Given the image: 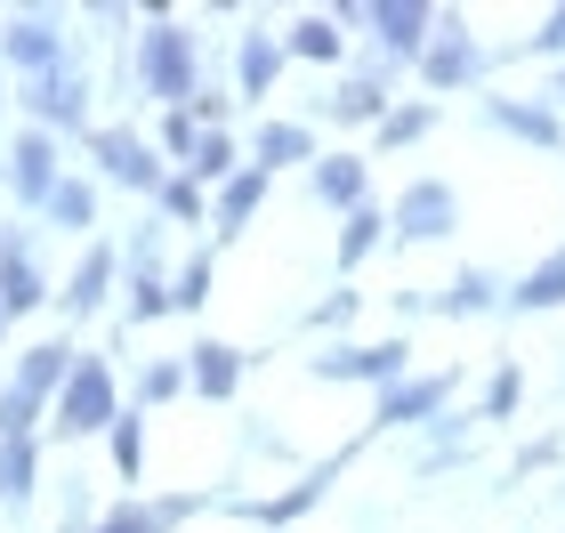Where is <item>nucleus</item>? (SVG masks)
<instances>
[{
  "label": "nucleus",
  "instance_id": "1",
  "mask_svg": "<svg viewBox=\"0 0 565 533\" xmlns=\"http://www.w3.org/2000/svg\"><path fill=\"white\" fill-rule=\"evenodd\" d=\"M130 73H138V97H146V106L186 114L194 97H202V41H194L170 9H146L138 49H130Z\"/></svg>",
  "mask_w": 565,
  "mask_h": 533
},
{
  "label": "nucleus",
  "instance_id": "2",
  "mask_svg": "<svg viewBox=\"0 0 565 533\" xmlns=\"http://www.w3.org/2000/svg\"><path fill=\"white\" fill-rule=\"evenodd\" d=\"M114 420H121V380H114L106 355H89V348H82L73 380L57 388V404H49V428H57L65 445H82V437H106Z\"/></svg>",
  "mask_w": 565,
  "mask_h": 533
},
{
  "label": "nucleus",
  "instance_id": "3",
  "mask_svg": "<svg viewBox=\"0 0 565 533\" xmlns=\"http://www.w3.org/2000/svg\"><path fill=\"white\" fill-rule=\"evenodd\" d=\"M316 380H364V388H396L413 380V340L388 332V340H331L323 355H307Z\"/></svg>",
  "mask_w": 565,
  "mask_h": 533
},
{
  "label": "nucleus",
  "instance_id": "4",
  "mask_svg": "<svg viewBox=\"0 0 565 533\" xmlns=\"http://www.w3.org/2000/svg\"><path fill=\"white\" fill-rule=\"evenodd\" d=\"M73 41H65V17L57 9H9L0 17V65L17 73V82H33V73L65 65Z\"/></svg>",
  "mask_w": 565,
  "mask_h": 533
},
{
  "label": "nucleus",
  "instance_id": "5",
  "mask_svg": "<svg viewBox=\"0 0 565 533\" xmlns=\"http://www.w3.org/2000/svg\"><path fill=\"white\" fill-rule=\"evenodd\" d=\"M420 89H436V97H452V89H477L484 82V41L469 33V24H460V17H445V24H436V41L420 49Z\"/></svg>",
  "mask_w": 565,
  "mask_h": 533
},
{
  "label": "nucleus",
  "instance_id": "6",
  "mask_svg": "<svg viewBox=\"0 0 565 533\" xmlns=\"http://www.w3.org/2000/svg\"><path fill=\"white\" fill-rule=\"evenodd\" d=\"M89 162L114 178V186H130V194H162L170 186V170H162V154L130 130V121H106V130H89Z\"/></svg>",
  "mask_w": 565,
  "mask_h": 533
},
{
  "label": "nucleus",
  "instance_id": "7",
  "mask_svg": "<svg viewBox=\"0 0 565 533\" xmlns=\"http://www.w3.org/2000/svg\"><path fill=\"white\" fill-rule=\"evenodd\" d=\"M372 57L388 65H420V49L436 41V24H445V9H428V0H372Z\"/></svg>",
  "mask_w": 565,
  "mask_h": 533
},
{
  "label": "nucleus",
  "instance_id": "8",
  "mask_svg": "<svg viewBox=\"0 0 565 533\" xmlns=\"http://www.w3.org/2000/svg\"><path fill=\"white\" fill-rule=\"evenodd\" d=\"M452 226H460V194L445 178H413V186L388 202V235L396 243H445Z\"/></svg>",
  "mask_w": 565,
  "mask_h": 533
},
{
  "label": "nucleus",
  "instance_id": "9",
  "mask_svg": "<svg viewBox=\"0 0 565 533\" xmlns=\"http://www.w3.org/2000/svg\"><path fill=\"white\" fill-rule=\"evenodd\" d=\"M24 114H33V130H82L89 121V73L82 65H49V73H33V82H24Z\"/></svg>",
  "mask_w": 565,
  "mask_h": 533
},
{
  "label": "nucleus",
  "instance_id": "10",
  "mask_svg": "<svg viewBox=\"0 0 565 533\" xmlns=\"http://www.w3.org/2000/svg\"><path fill=\"white\" fill-rule=\"evenodd\" d=\"M57 186H65V154H57V138L24 121V130L9 138V194L24 202V211H49V194H57Z\"/></svg>",
  "mask_w": 565,
  "mask_h": 533
},
{
  "label": "nucleus",
  "instance_id": "11",
  "mask_svg": "<svg viewBox=\"0 0 565 533\" xmlns=\"http://www.w3.org/2000/svg\"><path fill=\"white\" fill-rule=\"evenodd\" d=\"M460 388L452 372H413V380H396V388H380L372 404V428H436L445 420V396Z\"/></svg>",
  "mask_w": 565,
  "mask_h": 533
},
{
  "label": "nucleus",
  "instance_id": "12",
  "mask_svg": "<svg viewBox=\"0 0 565 533\" xmlns=\"http://www.w3.org/2000/svg\"><path fill=\"white\" fill-rule=\"evenodd\" d=\"M396 65L388 57H372L364 73H348V82H331V97H323V106H331V121H348V130H380V121H388L396 114Z\"/></svg>",
  "mask_w": 565,
  "mask_h": 533
},
{
  "label": "nucleus",
  "instance_id": "13",
  "mask_svg": "<svg viewBox=\"0 0 565 533\" xmlns=\"http://www.w3.org/2000/svg\"><path fill=\"white\" fill-rule=\"evenodd\" d=\"M396 308H404V316H493V308H509V291H501L484 267H460L445 291H404Z\"/></svg>",
  "mask_w": 565,
  "mask_h": 533
},
{
  "label": "nucleus",
  "instance_id": "14",
  "mask_svg": "<svg viewBox=\"0 0 565 533\" xmlns=\"http://www.w3.org/2000/svg\"><path fill=\"white\" fill-rule=\"evenodd\" d=\"M484 121L509 130V138H525V146H542V154L565 146V114L550 106V97H484Z\"/></svg>",
  "mask_w": 565,
  "mask_h": 533
},
{
  "label": "nucleus",
  "instance_id": "15",
  "mask_svg": "<svg viewBox=\"0 0 565 533\" xmlns=\"http://www.w3.org/2000/svg\"><path fill=\"white\" fill-rule=\"evenodd\" d=\"M282 65H291V49H282L267 24H250V33H235V89L250 97V106H267V89L282 82Z\"/></svg>",
  "mask_w": 565,
  "mask_h": 533
},
{
  "label": "nucleus",
  "instance_id": "16",
  "mask_svg": "<svg viewBox=\"0 0 565 533\" xmlns=\"http://www.w3.org/2000/svg\"><path fill=\"white\" fill-rule=\"evenodd\" d=\"M307 186H316V202H331L340 218L372 211V170H364V154H316V170H307Z\"/></svg>",
  "mask_w": 565,
  "mask_h": 533
},
{
  "label": "nucleus",
  "instance_id": "17",
  "mask_svg": "<svg viewBox=\"0 0 565 533\" xmlns=\"http://www.w3.org/2000/svg\"><path fill=\"white\" fill-rule=\"evenodd\" d=\"M41 299H49V284H41V267H33V243L9 226V235H0V308H9V316H33Z\"/></svg>",
  "mask_w": 565,
  "mask_h": 533
},
{
  "label": "nucleus",
  "instance_id": "18",
  "mask_svg": "<svg viewBox=\"0 0 565 533\" xmlns=\"http://www.w3.org/2000/svg\"><path fill=\"white\" fill-rule=\"evenodd\" d=\"M186 380H194L202 404H226V396L243 388V348H235V340H202V348H186Z\"/></svg>",
  "mask_w": 565,
  "mask_h": 533
},
{
  "label": "nucleus",
  "instance_id": "19",
  "mask_svg": "<svg viewBox=\"0 0 565 533\" xmlns=\"http://www.w3.org/2000/svg\"><path fill=\"white\" fill-rule=\"evenodd\" d=\"M114 275H121V259H114L106 243H89L82 267H73V284L57 291V308H65V316H97V308H106V291H114Z\"/></svg>",
  "mask_w": 565,
  "mask_h": 533
},
{
  "label": "nucleus",
  "instance_id": "20",
  "mask_svg": "<svg viewBox=\"0 0 565 533\" xmlns=\"http://www.w3.org/2000/svg\"><path fill=\"white\" fill-rule=\"evenodd\" d=\"M267 186H275V178H267L259 162H243V170H235V178H226V186L211 194V226H218V235H243V226H250V211L267 202Z\"/></svg>",
  "mask_w": 565,
  "mask_h": 533
},
{
  "label": "nucleus",
  "instance_id": "21",
  "mask_svg": "<svg viewBox=\"0 0 565 533\" xmlns=\"http://www.w3.org/2000/svg\"><path fill=\"white\" fill-rule=\"evenodd\" d=\"M73 364H82V348H65V340H41V348H24V364H17V388H24V396H41V404H57V388L73 380Z\"/></svg>",
  "mask_w": 565,
  "mask_h": 533
},
{
  "label": "nucleus",
  "instance_id": "22",
  "mask_svg": "<svg viewBox=\"0 0 565 533\" xmlns=\"http://www.w3.org/2000/svg\"><path fill=\"white\" fill-rule=\"evenodd\" d=\"M250 162H259L267 178L291 170V162L316 170V130H307V121H259V138H250Z\"/></svg>",
  "mask_w": 565,
  "mask_h": 533
},
{
  "label": "nucleus",
  "instance_id": "23",
  "mask_svg": "<svg viewBox=\"0 0 565 533\" xmlns=\"http://www.w3.org/2000/svg\"><path fill=\"white\" fill-rule=\"evenodd\" d=\"M550 308H565V250H550L542 267H525L509 284V316H550Z\"/></svg>",
  "mask_w": 565,
  "mask_h": 533
},
{
  "label": "nucleus",
  "instance_id": "24",
  "mask_svg": "<svg viewBox=\"0 0 565 533\" xmlns=\"http://www.w3.org/2000/svg\"><path fill=\"white\" fill-rule=\"evenodd\" d=\"M282 49H291L299 65H340V57H348V24L316 9V17H299L291 33H282Z\"/></svg>",
  "mask_w": 565,
  "mask_h": 533
},
{
  "label": "nucleus",
  "instance_id": "25",
  "mask_svg": "<svg viewBox=\"0 0 565 533\" xmlns=\"http://www.w3.org/2000/svg\"><path fill=\"white\" fill-rule=\"evenodd\" d=\"M331 477H340V461L307 469V477H299L291 493H275V501H250V518H259V525H291V518H307V510H316V501H323V486H331Z\"/></svg>",
  "mask_w": 565,
  "mask_h": 533
},
{
  "label": "nucleus",
  "instance_id": "26",
  "mask_svg": "<svg viewBox=\"0 0 565 533\" xmlns=\"http://www.w3.org/2000/svg\"><path fill=\"white\" fill-rule=\"evenodd\" d=\"M41 218H49V226H65V235H97V186L65 170V186L49 194V211H41Z\"/></svg>",
  "mask_w": 565,
  "mask_h": 533
},
{
  "label": "nucleus",
  "instance_id": "27",
  "mask_svg": "<svg viewBox=\"0 0 565 533\" xmlns=\"http://www.w3.org/2000/svg\"><path fill=\"white\" fill-rule=\"evenodd\" d=\"M178 518H186V501H121V510H106L89 533H170Z\"/></svg>",
  "mask_w": 565,
  "mask_h": 533
},
{
  "label": "nucleus",
  "instance_id": "28",
  "mask_svg": "<svg viewBox=\"0 0 565 533\" xmlns=\"http://www.w3.org/2000/svg\"><path fill=\"white\" fill-rule=\"evenodd\" d=\"M41 477V437H0V501H24Z\"/></svg>",
  "mask_w": 565,
  "mask_h": 533
},
{
  "label": "nucleus",
  "instance_id": "29",
  "mask_svg": "<svg viewBox=\"0 0 565 533\" xmlns=\"http://www.w3.org/2000/svg\"><path fill=\"white\" fill-rule=\"evenodd\" d=\"M380 243H388V211L372 202V211H355V218L340 226V275H355V267H364Z\"/></svg>",
  "mask_w": 565,
  "mask_h": 533
},
{
  "label": "nucleus",
  "instance_id": "30",
  "mask_svg": "<svg viewBox=\"0 0 565 533\" xmlns=\"http://www.w3.org/2000/svg\"><path fill=\"white\" fill-rule=\"evenodd\" d=\"M121 308H130V323H162V316L178 308V299H170L162 275H153V267L138 259V267H130V291H121Z\"/></svg>",
  "mask_w": 565,
  "mask_h": 533
},
{
  "label": "nucleus",
  "instance_id": "31",
  "mask_svg": "<svg viewBox=\"0 0 565 533\" xmlns=\"http://www.w3.org/2000/svg\"><path fill=\"white\" fill-rule=\"evenodd\" d=\"M211 284H218V259H211V250H194V259H186V267L170 275V299H178V308L194 316L202 299H211Z\"/></svg>",
  "mask_w": 565,
  "mask_h": 533
},
{
  "label": "nucleus",
  "instance_id": "32",
  "mask_svg": "<svg viewBox=\"0 0 565 533\" xmlns=\"http://www.w3.org/2000/svg\"><path fill=\"white\" fill-rule=\"evenodd\" d=\"M106 445H114V469L138 477V469H146V413H121V420L106 428Z\"/></svg>",
  "mask_w": 565,
  "mask_h": 533
},
{
  "label": "nucleus",
  "instance_id": "33",
  "mask_svg": "<svg viewBox=\"0 0 565 533\" xmlns=\"http://www.w3.org/2000/svg\"><path fill=\"white\" fill-rule=\"evenodd\" d=\"M178 388H194L178 355H162V364H146V372H138V413H146V404H170Z\"/></svg>",
  "mask_w": 565,
  "mask_h": 533
},
{
  "label": "nucleus",
  "instance_id": "34",
  "mask_svg": "<svg viewBox=\"0 0 565 533\" xmlns=\"http://www.w3.org/2000/svg\"><path fill=\"white\" fill-rule=\"evenodd\" d=\"M0 437H41V396H24L17 380L0 388Z\"/></svg>",
  "mask_w": 565,
  "mask_h": 533
},
{
  "label": "nucleus",
  "instance_id": "35",
  "mask_svg": "<svg viewBox=\"0 0 565 533\" xmlns=\"http://www.w3.org/2000/svg\"><path fill=\"white\" fill-rule=\"evenodd\" d=\"M428 130H436V106H396V114L380 121L372 138H380V146H420Z\"/></svg>",
  "mask_w": 565,
  "mask_h": 533
},
{
  "label": "nucleus",
  "instance_id": "36",
  "mask_svg": "<svg viewBox=\"0 0 565 533\" xmlns=\"http://www.w3.org/2000/svg\"><path fill=\"white\" fill-rule=\"evenodd\" d=\"M518 396H525V372L501 364L493 380H484V420H509V413H518Z\"/></svg>",
  "mask_w": 565,
  "mask_h": 533
},
{
  "label": "nucleus",
  "instance_id": "37",
  "mask_svg": "<svg viewBox=\"0 0 565 533\" xmlns=\"http://www.w3.org/2000/svg\"><path fill=\"white\" fill-rule=\"evenodd\" d=\"M194 146H202V121H194V114H162V154H170L178 170L194 162Z\"/></svg>",
  "mask_w": 565,
  "mask_h": 533
},
{
  "label": "nucleus",
  "instance_id": "38",
  "mask_svg": "<svg viewBox=\"0 0 565 533\" xmlns=\"http://www.w3.org/2000/svg\"><path fill=\"white\" fill-rule=\"evenodd\" d=\"M153 202H162V218H178V226L202 218V186H194V178H178V170H170V186L153 194Z\"/></svg>",
  "mask_w": 565,
  "mask_h": 533
},
{
  "label": "nucleus",
  "instance_id": "39",
  "mask_svg": "<svg viewBox=\"0 0 565 533\" xmlns=\"http://www.w3.org/2000/svg\"><path fill=\"white\" fill-rule=\"evenodd\" d=\"M525 57H557V65H565V0H557V9L525 33Z\"/></svg>",
  "mask_w": 565,
  "mask_h": 533
},
{
  "label": "nucleus",
  "instance_id": "40",
  "mask_svg": "<svg viewBox=\"0 0 565 533\" xmlns=\"http://www.w3.org/2000/svg\"><path fill=\"white\" fill-rule=\"evenodd\" d=\"M355 308H364L355 291H331V299H316V316H307V323H316V332H348V323H355Z\"/></svg>",
  "mask_w": 565,
  "mask_h": 533
},
{
  "label": "nucleus",
  "instance_id": "41",
  "mask_svg": "<svg viewBox=\"0 0 565 533\" xmlns=\"http://www.w3.org/2000/svg\"><path fill=\"white\" fill-rule=\"evenodd\" d=\"M550 106H557V114H565V65H557V73H550Z\"/></svg>",
  "mask_w": 565,
  "mask_h": 533
},
{
  "label": "nucleus",
  "instance_id": "42",
  "mask_svg": "<svg viewBox=\"0 0 565 533\" xmlns=\"http://www.w3.org/2000/svg\"><path fill=\"white\" fill-rule=\"evenodd\" d=\"M0 332H9V308H0Z\"/></svg>",
  "mask_w": 565,
  "mask_h": 533
}]
</instances>
